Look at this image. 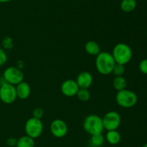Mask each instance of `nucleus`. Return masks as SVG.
Segmentation results:
<instances>
[{"instance_id":"1","label":"nucleus","mask_w":147,"mask_h":147,"mask_svg":"<svg viewBox=\"0 0 147 147\" xmlns=\"http://www.w3.org/2000/svg\"><path fill=\"white\" fill-rule=\"evenodd\" d=\"M115 64L116 61L111 53L100 51L96 56V68L100 74L109 75L111 74Z\"/></svg>"},{"instance_id":"11","label":"nucleus","mask_w":147,"mask_h":147,"mask_svg":"<svg viewBox=\"0 0 147 147\" xmlns=\"http://www.w3.org/2000/svg\"><path fill=\"white\" fill-rule=\"evenodd\" d=\"M93 78L91 74L88 71H82L76 78V83L79 88L88 89L93 84Z\"/></svg>"},{"instance_id":"15","label":"nucleus","mask_w":147,"mask_h":147,"mask_svg":"<svg viewBox=\"0 0 147 147\" xmlns=\"http://www.w3.org/2000/svg\"><path fill=\"white\" fill-rule=\"evenodd\" d=\"M136 0H122L120 4V7L122 11L126 13L133 12L136 8Z\"/></svg>"},{"instance_id":"17","label":"nucleus","mask_w":147,"mask_h":147,"mask_svg":"<svg viewBox=\"0 0 147 147\" xmlns=\"http://www.w3.org/2000/svg\"><path fill=\"white\" fill-rule=\"evenodd\" d=\"M113 86L114 89L117 91L126 89V86H127L126 79L123 76H116L113 81Z\"/></svg>"},{"instance_id":"18","label":"nucleus","mask_w":147,"mask_h":147,"mask_svg":"<svg viewBox=\"0 0 147 147\" xmlns=\"http://www.w3.org/2000/svg\"><path fill=\"white\" fill-rule=\"evenodd\" d=\"M105 141V137L100 134L91 135L90 139V144L92 147H100Z\"/></svg>"},{"instance_id":"25","label":"nucleus","mask_w":147,"mask_h":147,"mask_svg":"<svg viewBox=\"0 0 147 147\" xmlns=\"http://www.w3.org/2000/svg\"><path fill=\"white\" fill-rule=\"evenodd\" d=\"M17 139L14 137H10L7 140V145L9 147H14L17 145Z\"/></svg>"},{"instance_id":"22","label":"nucleus","mask_w":147,"mask_h":147,"mask_svg":"<svg viewBox=\"0 0 147 147\" xmlns=\"http://www.w3.org/2000/svg\"><path fill=\"white\" fill-rule=\"evenodd\" d=\"M44 115V110L41 108H36L32 112L33 118H37V119H41Z\"/></svg>"},{"instance_id":"21","label":"nucleus","mask_w":147,"mask_h":147,"mask_svg":"<svg viewBox=\"0 0 147 147\" xmlns=\"http://www.w3.org/2000/svg\"><path fill=\"white\" fill-rule=\"evenodd\" d=\"M1 44L4 49H11L13 47L12 39L9 36H5L1 41Z\"/></svg>"},{"instance_id":"13","label":"nucleus","mask_w":147,"mask_h":147,"mask_svg":"<svg viewBox=\"0 0 147 147\" xmlns=\"http://www.w3.org/2000/svg\"><path fill=\"white\" fill-rule=\"evenodd\" d=\"M121 139V133L117 130L108 131L106 135V140L111 145H117Z\"/></svg>"},{"instance_id":"24","label":"nucleus","mask_w":147,"mask_h":147,"mask_svg":"<svg viewBox=\"0 0 147 147\" xmlns=\"http://www.w3.org/2000/svg\"><path fill=\"white\" fill-rule=\"evenodd\" d=\"M7 55L4 49L0 48V66H3L6 63L7 61Z\"/></svg>"},{"instance_id":"4","label":"nucleus","mask_w":147,"mask_h":147,"mask_svg":"<svg viewBox=\"0 0 147 147\" xmlns=\"http://www.w3.org/2000/svg\"><path fill=\"white\" fill-rule=\"evenodd\" d=\"M116 101L118 105L121 108H131L137 103L138 97L133 91L124 89L118 91L116 95Z\"/></svg>"},{"instance_id":"16","label":"nucleus","mask_w":147,"mask_h":147,"mask_svg":"<svg viewBox=\"0 0 147 147\" xmlns=\"http://www.w3.org/2000/svg\"><path fill=\"white\" fill-rule=\"evenodd\" d=\"M16 147H34V139L25 135L17 139Z\"/></svg>"},{"instance_id":"20","label":"nucleus","mask_w":147,"mask_h":147,"mask_svg":"<svg viewBox=\"0 0 147 147\" xmlns=\"http://www.w3.org/2000/svg\"><path fill=\"white\" fill-rule=\"evenodd\" d=\"M124 66L125 65L116 63L114 67H113V71H112V73H113L116 76H123L125 73V71H126Z\"/></svg>"},{"instance_id":"6","label":"nucleus","mask_w":147,"mask_h":147,"mask_svg":"<svg viewBox=\"0 0 147 147\" xmlns=\"http://www.w3.org/2000/svg\"><path fill=\"white\" fill-rule=\"evenodd\" d=\"M4 82L16 86L24 80V74L17 66H9L3 72Z\"/></svg>"},{"instance_id":"26","label":"nucleus","mask_w":147,"mask_h":147,"mask_svg":"<svg viewBox=\"0 0 147 147\" xmlns=\"http://www.w3.org/2000/svg\"><path fill=\"white\" fill-rule=\"evenodd\" d=\"M11 1H12V0H0V3H7Z\"/></svg>"},{"instance_id":"3","label":"nucleus","mask_w":147,"mask_h":147,"mask_svg":"<svg viewBox=\"0 0 147 147\" xmlns=\"http://www.w3.org/2000/svg\"><path fill=\"white\" fill-rule=\"evenodd\" d=\"M83 126L85 131L90 135L102 133L104 130L102 118L96 114H90L86 116Z\"/></svg>"},{"instance_id":"9","label":"nucleus","mask_w":147,"mask_h":147,"mask_svg":"<svg viewBox=\"0 0 147 147\" xmlns=\"http://www.w3.org/2000/svg\"><path fill=\"white\" fill-rule=\"evenodd\" d=\"M50 129L53 136L57 138H61L65 136L68 131V128L66 122L63 120L59 118L52 121Z\"/></svg>"},{"instance_id":"2","label":"nucleus","mask_w":147,"mask_h":147,"mask_svg":"<svg viewBox=\"0 0 147 147\" xmlns=\"http://www.w3.org/2000/svg\"><path fill=\"white\" fill-rule=\"evenodd\" d=\"M111 54L116 63L126 65L131 60L133 51L128 44L119 43L113 47Z\"/></svg>"},{"instance_id":"10","label":"nucleus","mask_w":147,"mask_h":147,"mask_svg":"<svg viewBox=\"0 0 147 147\" xmlns=\"http://www.w3.org/2000/svg\"><path fill=\"white\" fill-rule=\"evenodd\" d=\"M60 89L63 95L68 97H72L76 96L79 89V86L76 83V80L69 79H66L62 83Z\"/></svg>"},{"instance_id":"8","label":"nucleus","mask_w":147,"mask_h":147,"mask_svg":"<svg viewBox=\"0 0 147 147\" xmlns=\"http://www.w3.org/2000/svg\"><path fill=\"white\" fill-rule=\"evenodd\" d=\"M103 128L107 131L117 130L121 122L120 114L116 111H109L106 112L102 118Z\"/></svg>"},{"instance_id":"14","label":"nucleus","mask_w":147,"mask_h":147,"mask_svg":"<svg viewBox=\"0 0 147 147\" xmlns=\"http://www.w3.org/2000/svg\"><path fill=\"white\" fill-rule=\"evenodd\" d=\"M85 50L89 55L96 56L100 52V48L97 42L89 40L85 45Z\"/></svg>"},{"instance_id":"5","label":"nucleus","mask_w":147,"mask_h":147,"mask_svg":"<svg viewBox=\"0 0 147 147\" xmlns=\"http://www.w3.org/2000/svg\"><path fill=\"white\" fill-rule=\"evenodd\" d=\"M24 131L26 135L34 139L39 138L43 132V123L41 119L33 117L29 118L24 125Z\"/></svg>"},{"instance_id":"27","label":"nucleus","mask_w":147,"mask_h":147,"mask_svg":"<svg viewBox=\"0 0 147 147\" xmlns=\"http://www.w3.org/2000/svg\"><path fill=\"white\" fill-rule=\"evenodd\" d=\"M142 147H147V143H146V144H144V145L142 146Z\"/></svg>"},{"instance_id":"12","label":"nucleus","mask_w":147,"mask_h":147,"mask_svg":"<svg viewBox=\"0 0 147 147\" xmlns=\"http://www.w3.org/2000/svg\"><path fill=\"white\" fill-rule=\"evenodd\" d=\"M17 98L20 99H26L30 97L31 88L27 82L22 81L15 86Z\"/></svg>"},{"instance_id":"19","label":"nucleus","mask_w":147,"mask_h":147,"mask_svg":"<svg viewBox=\"0 0 147 147\" xmlns=\"http://www.w3.org/2000/svg\"><path fill=\"white\" fill-rule=\"evenodd\" d=\"M76 96L82 102H87L90 99V92H89L88 89L79 88Z\"/></svg>"},{"instance_id":"7","label":"nucleus","mask_w":147,"mask_h":147,"mask_svg":"<svg viewBox=\"0 0 147 147\" xmlns=\"http://www.w3.org/2000/svg\"><path fill=\"white\" fill-rule=\"evenodd\" d=\"M17 98L14 85L4 82L0 86V99L4 104L13 103Z\"/></svg>"},{"instance_id":"23","label":"nucleus","mask_w":147,"mask_h":147,"mask_svg":"<svg viewBox=\"0 0 147 147\" xmlns=\"http://www.w3.org/2000/svg\"><path fill=\"white\" fill-rule=\"evenodd\" d=\"M139 69L144 74H147V59H144L139 62Z\"/></svg>"}]
</instances>
